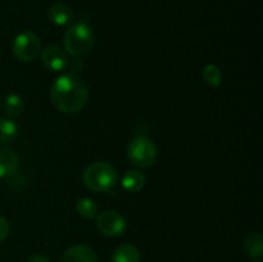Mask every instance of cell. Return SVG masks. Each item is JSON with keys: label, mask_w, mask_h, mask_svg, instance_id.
Returning <instances> with one entry per match:
<instances>
[{"label": "cell", "mask_w": 263, "mask_h": 262, "mask_svg": "<svg viewBox=\"0 0 263 262\" xmlns=\"http://www.w3.org/2000/svg\"><path fill=\"white\" fill-rule=\"evenodd\" d=\"M26 262H50V259L46 256H43V254H33Z\"/></svg>", "instance_id": "cell-19"}, {"label": "cell", "mask_w": 263, "mask_h": 262, "mask_svg": "<svg viewBox=\"0 0 263 262\" xmlns=\"http://www.w3.org/2000/svg\"><path fill=\"white\" fill-rule=\"evenodd\" d=\"M97 226L105 236H118L125 231L126 221L116 211H104L97 218Z\"/></svg>", "instance_id": "cell-6"}, {"label": "cell", "mask_w": 263, "mask_h": 262, "mask_svg": "<svg viewBox=\"0 0 263 262\" xmlns=\"http://www.w3.org/2000/svg\"><path fill=\"white\" fill-rule=\"evenodd\" d=\"M77 212L80 213V216L85 218H92L97 216L98 213V205L97 203L92 199H89V198H82L77 202L76 204Z\"/></svg>", "instance_id": "cell-17"}, {"label": "cell", "mask_w": 263, "mask_h": 262, "mask_svg": "<svg viewBox=\"0 0 263 262\" xmlns=\"http://www.w3.org/2000/svg\"><path fill=\"white\" fill-rule=\"evenodd\" d=\"M61 262H98V257L90 247L73 246L62 254Z\"/></svg>", "instance_id": "cell-8"}, {"label": "cell", "mask_w": 263, "mask_h": 262, "mask_svg": "<svg viewBox=\"0 0 263 262\" xmlns=\"http://www.w3.org/2000/svg\"><path fill=\"white\" fill-rule=\"evenodd\" d=\"M51 102L62 113L81 110L89 99V89L84 80L74 73L63 74L51 86Z\"/></svg>", "instance_id": "cell-1"}, {"label": "cell", "mask_w": 263, "mask_h": 262, "mask_svg": "<svg viewBox=\"0 0 263 262\" xmlns=\"http://www.w3.org/2000/svg\"><path fill=\"white\" fill-rule=\"evenodd\" d=\"M71 68H72V71L80 72V71H82V68H84V64H82V62L80 61V59H74L73 63L71 64Z\"/></svg>", "instance_id": "cell-20"}, {"label": "cell", "mask_w": 263, "mask_h": 262, "mask_svg": "<svg viewBox=\"0 0 263 262\" xmlns=\"http://www.w3.org/2000/svg\"><path fill=\"white\" fill-rule=\"evenodd\" d=\"M203 79L210 86L217 87L222 82V74L216 64H208L203 69Z\"/></svg>", "instance_id": "cell-16"}, {"label": "cell", "mask_w": 263, "mask_h": 262, "mask_svg": "<svg viewBox=\"0 0 263 262\" xmlns=\"http://www.w3.org/2000/svg\"><path fill=\"white\" fill-rule=\"evenodd\" d=\"M257 262H261V261H257Z\"/></svg>", "instance_id": "cell-22"}, {"label": "cell", "mask_w": 263, "mask_h": 262, "mask_svg": "<svg viewBox=\"0 0 263 262\" xmlns=\"http://www.w3.org/2000/svg\"><path fill=\"white\" fill-rule=\"evenodd\" d=\"M0 110H2V100H0Z\"/></svg>", "instance_id": "cell-21"}, {"label": "cell", "mask_w": 263, "mask_h": 262, "mask_svg": "<svg viewBox=\"0 0 263 262\" xmlns=\"http://www.w3.org/2000/svg\"><path fill=\"white\" fill-rule=\"evenodd\" d=\"M244 252L247 256L252 257V258H258L263 254V243H262V235L261 233L256 231V233H251L243 243Z\"/></svg>", "instance_id": "cell-13"}, {"label": "cell", "mask_w": 263, "mask_h": 262, "mask_svg": "<svg viewBox=\"0 0 263 262\" xmlns=\"http://www.w3.org/2000/svg\"><path fill=\"white\" fill-rule=\"evenodd\" d=\"M112 262H140V251L134 244L125 243L116 249Z\"/></svg>", "instance_id": "cell-11"}, {"label": "cell", "mask_w": 263, "mask_h": 262, "mask_svg": "<svg viewBox=\"0 0 263 262\" xmlns=\"http://www.w3.org/2000/svg\"><path fill=\"white\" fill-rule=\"evenodd\" d=\"M18 134V126L12 120H0V144L12 143Z\"/></svg>", "instance_id": "cell-15"}, {"label": "cell", "mask_w": 263, "mask_h": 262, "mask_svg": "<svg viewBox=\"0 0 263 262\" xmlns=\"http://www.w3.org/2000/svg\"><path fill=\"white\" fill-rule=\"evenodd\" d=\"M13 54L21 62H32L37 58L41 49L39 36L31 31L21 32L13 41Z\"/></svg>", "instance_id": "cell-5"}, {"label": "cell", "mask_w": 263, "mask_h": 262, "mask_svg": "<svg viewBox=\"0 0 263 262\" xmlns=\"http://www.w3.org/2000/svg\"><path fill=\"white\" fill-rule=\"evenodd\" d=\"M41 61L44 66L54 72H59L68 66V58L61 48L55 45L46 46L41 54Z\"/></svg>", "instance_id": "cell-7"}, {"label": "cell", "mask_w": 263, "mask_h": 262, "mask_svg": "<svg viewBox=\"0 0 263 262\" xmlns=\"http://www.w3.org/2000/svg\"><path fill=\"white\" fill-rule=\"evenodd\" d=\"M84 182L94 192H109L117 182V171L108 162H94L85 170Z\"/></svg>", "instance_id": "cell-2"}, {"label": "cell", "mask_w": 263, "mask_h": 262, "mask_svg": "<svg viewBox=\"0 0 263 262\" xmlns=\"http://www.w3.org/2000/svg\"><path fill=\"white\" fill-rule=\"evenodd\" d=\"M3 109L9 117H18L22 115L23 109H25V102L20 95L10 94L4 99Z\"/></svg>", "instance_id": "cell-14"}, {"label": "cell", "mask_w": 263, "mask_h": 262, "mask_svg": "<svg viewBox=\"0 0 263 262\" xmlns=\"http://www.w3.org/2000/svg\"><path fill=\"white\" fill-rule=\"evenodd\" d=\"M127 156L135 166L148 169L153 166L157 159V148L153 141L146 136H138L130 143Z\"/></svg>", "instance_id": "cell-4"}, {"label": "cell", "mask_w": 263, "mask_h": 262, "mask_svg": "<svg viewBox=\"0 0 263 262\" xmlns=\"http://www.w3.org/2000/svg\"><path fill=\"white\" fill-rule=\"evenodd\" d=\"M145 176L141 174L140 171H136V170H131L127 171L122 177V186L123 189L127 190L130 193H136L140 192L141 189L145 185Z\"/></svg>", "instance_id": "cell-12"}, {"label": "cell", "mask_w": 263, "mask_h": 262, "mask_svg": "<svg viewBox=\"0 0 263 262\" xmlns=\"http://www.w3.org/2000/svg\"><path fill=\"white\" fill-rule=\"evenodd\" d=\"M17 167V154L9 148H0V177H7L13 175Z\"/></svg>", "instance_id": "cell-10"}, {"label": "cell", "mask_w": 263, "mask_h": 262, "mask_svg": "<svg viewBox=\"0 0 263 262\" xmlns=\"http://www.w3.org/2000/svg\"><path fill=\"white\" fill-rule=\"evenodd\" d=\"M94 46V33L89 25L79 22L71 26L64 36V48L74 58L85 55Z\"/></svg>", "instance_id": "cell-3"}, {"label": "cell", "mask_w": 263, "mask_h": 262, "mask_svg": "<svg viewBox=\"0 0 263 262\" xmlns=\"http://www.w3.org/2000/svg\"><path fill=\"white\" fill-rule=\"evenodd\" d=\"M48 17L54 25L57 26H67L73 21V10L66 4H54L49 8Z\"/></svg>", "instance_id": "cell-9"}, {"label": "cell", "mask_w": 263, "mask_h": 262, "mask_svg": "<svg viewBox=\"0 0 263 262\" xmlns=\"http://www.w3.org/2000/svg\"><path fill=\"white\" fill-rule=\"evenodd\" d=\"M9 231H10L9 222H8L7 218H4L0 216V243L8 238V235H9Z\"/></svg>", "instance_id": "cell-18"}]
</instances>
